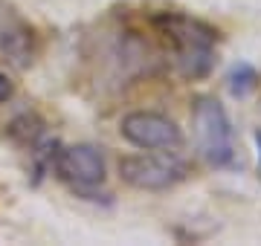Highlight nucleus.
<instances>
[{"mask_svg":"<svg viewBox=\"0 0 261 246\" xmlns=\"http://www.w3.org/2000/svg\"><path fill=\"white\" fill-rule=\"evenodd\" d=\"M160 29L171 41L177 67L186 78H200L212 70L215 41H218V32L212 26H206L200 20L183 18V15H163Z\"/></svg>","mask_w":261,"mask_h":246,"instance_id":"nucleus-1","label":"nucleus"},{"mask_svg":"<svg viewBox=\"0 0 261 246\" xmlns=\"http://www.w3.org/2000/svg\"><path fill=\"white\" fill-rule=\"evenodd\" d=\"M192 125H195L197 148L206 162L215 168H226L235 162V133L232 122L226 116L224 104L212 96H200L192 110Z\"/></svg>","mask_w":261,"mask_h":246,"instance_id":"nucleus-2","label":"nucleus"},{"mask_svg":"<svg viewBox=\"0 0 261 246\" xmlns=\"http://www.w3.org/2000/svg\"><path fill=\"white\" fill-rule=\"evenodd\" d=\"M122 180L142 191H166L186 180V162L171 153H142V157H125L119 160Z\"/></svg>","mask_w":261,"mask_h":246,"instance_id":"nucleus-3","label":"nucleus"},{"mask_svg":"<svg viewBox=\"0 0 261 246\" xmlns=\"http://www.w3.org/2000/svg\"><path fill=\"white\" fill-rule=\"evenodd\" d=\"M119 133L134 148L142 151H171L183 142L180 128L168 116L151 113V110H134L119 122Z\"/></svg>","mask_w":261,"mask_h":246,"instance_id":"nucleus-4","label":"nucleus"},{"mask_svg":"<svg viewBox=\"0 0 261 246\" xmlns=\"http://www.w3.org/2000/svg\"><path fill=\"white\" fill-rule=\"evenodd\" d=\"M56 168L67 182H73L75 189H93L105 180V157L96 145H70L64 151H58Z\"/></svg>","mask_w":261,"mask_h":246,"instance_id":"nucleus-5","label":"nucleus"},{"mask_svg":"<svg viewBox=\"0 0 261 246\" xmlns=\"http://www.w3.org/2000/svg\"><path fill=\"white\" fill-rule=\"evenodd\" d=\"M255 81H258V73H255L250 64H238L232 73H229V93L244 99L247 93H252Z\"/></svg>","mask_w":261,"mask_h":246,"instance_id":"nucleus-6","label":"nucleus"},{"mask_svg":"<svg viewBox=\"0 0 261 246\" xmlns=\"http://www.w3.org/2000/svg\"><path fill=\"white\" fill-rule=\"evenodd\" d=\"M12 93H15V87H12L9 76H6V73H0V102H9Z\"/></svg>","mask_w":261,"mask_h":246,"instance_id":"nucleus-7","label":"nucleus"},{"mask_svg":"<svg viewBox=\"0 0 261 246\" xmlns=\"http://www.w3.org/2000/svg\"><path fill=\"white\" fill-rule=\"evenodd\" d=\"M255 148H258V168H261V131H255Z\"/></svg>","mask_w":261,"mask_h":246,"instance_id":"nucleus-8","label":"nucleus"}]
</instances>
